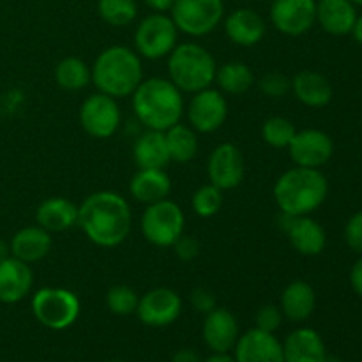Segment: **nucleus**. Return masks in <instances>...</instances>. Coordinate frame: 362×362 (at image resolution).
I'll list each match as a JSON object with an SVG mask.
<instances>
[{"mask_svg": "<svg viewBox=\"0 0 362 362\" xmlns=\"http://www.w3.org/2000/svg\"><path fill=\"white\" fill-rule=\"evenodd\" d=\"M350 2H352L354 6H362V0H350Z\"/></svg>", "mask_w": 362, "mask_h": 362, "instance_id": "obj_48", "label": "nucleus"}, {"mask_svg": "<svg viewBox=\"0 0 362 362\" xmlns=\"http://www.w3.org/2000/svg\"><path fill=\"white\" fill-rule=\"evenodd\" d=\"M262 2H265V0H262Z\"/></svg>", "mask_w": 362, "mask_h": 362, "instance_id": "obj_50", "label": "nucleus"}, {"mask_svg": "<svg viewBox=\"0 0 362 362\" xmlns=\"http://www.w3.org/2000/svg\"><path fill=\"white\" fill-rule=\"evenodd\" d=\"M34 285V272L30 265L7 257L0 262V303L16 304L30 293Z\"/></svg>", "mask_w": 362, "mask_h": 362, "instance_id": "obj_19", "label": "nucleus"}, {"mask_svg": "<svg viewBox=\"0 0 362 362\" xmlns=\"http://www.w3.org/2000/svg\"><path fill=\"white\" fill-rule=\"evenodd\" d=\"M350 34L354 35V39H356L359 45H362V16H357V20H356V23H354L352 32H350Z\"/></svg>", "mask_w": 362, "mask_h": 362, "instance_id": "obj_45", "label": "nucleus"}, {"mask_svg": "<svg viewBox=\"0 0 362 362\" xmlns=\"http://www.w3.org/2000/svg\"><path fill=\"white\" fill-rule=\"evenodd\" d=\"M204 362H237L235 357L228 356V354H214L212 352L211 357H207Z\"/></svg>", "mask_w": 362, "mask_h": 362, "instance_id": "obj_44", "label": "nucleus"}, {"mask_svg": "<svg viewBox=\"0 0 362 362\" xmlns=\"http://www.w3.org/2000/svg\"><path fill=\"white\" fill-rule=\"evenodd\" d=\"M35 223L49 233L66 232L78 225V205L64 197L46 198L35 211Z\"/></svg>", "mask_w": 362, "mask_h": 362, "instance_id": "obj_26", "label": "nucleus"}, {"mask_svg": "<svg viewBox=\"0 0 362 362\" xmlns=\"http://www.w3.org/2000/svg\"><path fill=\"white\" fill-rule=\"evenodd\" d=\"M286 151L296 166L320 170L334 154V141L320 129H303L297 131Z\"/></svg>", "mask_w": 362, "mask_h": 362, "instance_id": "obj_15", "label": "nucleus"}, {"mask_svg": "<svg viewBox=\"0 0 362 362\" xmlns=\"http://www.w3.org/2000/svg\"><path fill=\"white\" fill-rule=\"evenodd\" d=\"M283 322V313L279 310V306L276 304H265V306L258 308L257 315H255V324H257V329L265 332H272L274 334L279 329Z\"/></svg>", "mask_w": 362, "mask_h": 362, "instance_id": "obj_37", "label": "nucleus"}, {"mask_svg": "<svg viewBox=\"0 0 362 362\" xmlns=\"http://www.w3.org/2000/svg\"><path fill=\"white\" fill-rule=\"evenodd\" d=\"M315 308H317V293L310 283L296 279L285 286L279 300L283 318L300 324L313 315Z\"/></svg>", "mask_w": 362, "mask_h": 362, "instance_id": "obj_25", "label": "nucleus"}, {"mask_svg": "<svg viewBox=\"0 0 362 362\" xmlns=\"http://www.w3.org/2000/svg\"><path fill=\"white\" fill-rule=\"evenodd\" d=\"M133 159L138 168H166L170 165L163 131L145 129L133 144Z\"/></svg>", "mask_w": 362, "mask_h": 362, "instance_id": "obj_28", "label": "nucleus"}, {"mask_svg": "<svg viewBox=\"0 0 362 362\" xmlns=\"http://www.w3.org/2000/svg\"><path fill=\"white\" fill-rule=\"evenodd\" d=\"M325 356H327V350H325L324 339L315 329H296L283 341L285 362H324Z\"/></svg>", "mask_w": 362, "mask_h": 362, "instance_id": "obj_23", "label": "nucleus"}, {"mask_svg": "<svg viewBox=\"0 0 362 362\" xmlns=\"http://www.w3.org/2000/svg\"><path fill=\"white\" fill-rule=\"evenodd\" d=\"M80 124L85 133L98 140L112 138L122 124V112L115 98L94 92L80 106Z\"/></svg>", "mask_w": 362, "mask_h": 362, "instance_id": "obj_10", "label": "nucleus"}, {"mask_svg": "<svg viewBox=\"0 0 362 362\" xmlns=\"http://www.w3.org/2000/svg\"><path fill=\"white\" fill-rule=\"evenodd\" d=\"M55 81L67 92H78L92 83V71L80 57H66L55 66Z\"/></svg>", "mask_w": 362, "mask_h": 362, "instance_id": "obj_31", "label": "nucleus"}, {"mask_svg": "<svg viewBox=\"0 0 362 362\" xmlns=\"http://www.w3.org/2000/svg\"><path fill=\"white\" fill-rule=\"evenodd\" d=\"M173 23L180 34L204 37L212 34L225 20L223 0H175L170 9Z\"/></svg>", "mask_w": 362, "mask_h": 362, "instance_id": "obj_9", "label": "nucleus"}, {"mask_svg": "<svg viewBox=\"0 0 362 362\" xmlns=\"http://www.w3.org/2000/svg\"><path fill=\"white\" fill-rule=\"evenodd\" d=\"M186 228L184 211L173 200L156 202L145 205L140 219L141 235L148 244L156 247H172Z\"/></svg>", "mask_w": 362, "mask_h": 362, "instance_id": "obj_7", "label": "nucleus"}, {"mask_svg": "<svg viewBox=\"0 0 362 362\" xmlns=\"http://www.w3.org/2000/svg\"><path fill=\"white\" fill-rule=\"evenodd\" d=\"M92 83L110 98H131L144 80L141 57L127 46L113 45L103 49L90 66Z\"/></svg>", "mask_w": 362, "mask_h": 362, "instance_id": "obj_4", "label": "nucleus"}, {"mask_svg": "<svg viewBox=\"0 0 362 362\" xmlns=\"http://www.w3.org/2000/svg\"><path fill=\"white\" fill-rule=\"evenodd\" d=\"M297 129L286 117H271L262 126V140L272 148H288L290 141L296 136Z\"/></svg>", "mask_w": 362, "mask_h": 362, "instance_id": "obj_33", "label": "nucleus"}, {"mask_svg": "<svg viewBox=\"0 0 362 362\" xmlns=\"http://www.w3.org/2000/svg\"><path fill=\"white\" fill-rule=\"evenodd\" d=\"M214 83L218 85V90H221L226 95H243L251 90L257 80L251 71V67L246 62L240 60H232L223 66H218L216 69Z\"/></svg>", "mask_w": 362, "mask_h": 362, "instance_id": "obj_29", "label": "nucleus"}, {"mask_svg": "<svg viewBox=\"0 0 362 362\" xmlns=\"http://www.w3.org/2000/svg\"><path fill=\"white\" fill-rule=\"evenodd\" d=\"M271 23L288 37H299L317 23V0H272Z\"/></svg>", "mask_w": 362, "mask_h": 362, "instance_id": "obj_12", "label": "nucleus"}, {"mask_svg": "<svg viewBox=\"0 0 362 362\" xmlns=\"http://www.w3.org/2000/svg\"><path fill=\"white\" fill-rule=\"evenodd\" d=\"M166 148H168L170 161L186 163L193 161L198 152V133L189 126V124H175L170 129L165 131Z\"/></svg>", "mask_w": 362, "mask_h": 362, "instance_id": "obj_30", "label": "nucleus"}, {"mask_svg": "<svg viewBox=\"0 0 362 362\" xmlns=\"http://www.w3.org/2000/svg\"><path fill=\"white\" fill-rule=\"evenodd\" d=\"M186 117L189 126L197 133H216L226 122L228 101H226L225 94L218 88H204V90L191 94L186 108Z\"/></svg>", "mask_w": 362, "mask_h": 362, "instance_id": "obj_11", "label": "nucleus"}, {"mask_svg": "<svg viewBox=\"0 0 362 362\" xmlns=\"http://www.w3.org/2000/svg\"><path fill=\"white\" fill-rule=\"evenodd\" d=\"M292 92L308 108H324L332 99V85L325 74L304 69L292 78Z\"/></svg>", "mask_w": 362, "mask_h": 362, "instance_id": "obj_24", "label": "nucleus"}, {"mask_svg": "<svg viewBox=\"0 0 362 362\" xmlns=\"http://www.w3.org/2000/svg\"><path fill=\"white\" fill-rule=\"evenodd\" d=\"M258 90L265 95V98L271 99H281L292 90V80H290L286 74L278 73V71H271V73H265L264 76H260V80L257 81Z\"/></svg>", "mask_w": 362, "mask_h": 362, "instance_id": "obj_36", "label": "nucleus"}, {"mask_svg": "<svg viewBox=\"0 0 362 362\" xmlns=\"http://www.w3.org/2000/svg\"><path fill=\"white\" fill-rule=\"evenodd\" d=\"M134 313L147 327H166L177 322L182 313V299L175 290L158 286L140 297Z\"/></svg>", "mask_w": 362, "mask_h": 362, "instance_id": "obj_13", "label": "nucleus"}, {"mask_svg": "<svg viewBox=\"0 0 362 362\" xmlns=\"http://www.w3.org/2000/svg\"><path fill=\"white\" fill-rule=\"evenodd\" d=\"M189 300H191V306L204 315H207L209 311L218 308V300H216L214 292L209 290L207 286H197V288L191 292Z\"/></svg>", "mask_w": 362, "mask_h": 362, "instance_id": "obj_39", "label": "nucleus"}, {"mask_svg": "<svg viewBox=\"0 0 362 362\" xmlns=\"http://www.w3.org/2000/svg\"><path fill=\"white\" fill-rule=\"evenodd\" d=\"M209 182L214 184L221 191L235 189L240 186L246 175V166L240 148L235 144H219L211 152L207 161Z\"/></svg>", "mask_w": 362, "mask_h": 362, "instance_id": "obj_14", "label": "nucleus"}, {"mask_svg": "<svg viewBox=\"0 0 362 362\" xmlns=\"http://www.w3.org/2000/svg\"><path fill=\"white\" fill-rule=\"evenodd\" d=\"M223 27H225L226 37L233 45L243 46V48L260 45L267 34V25L262 14L250 7H239L232 11L223 20Z\"/></svg>", "mask_w": 362, "mask_h": 362, "instance_id": "obj_18", "label": "nucleus"}, {"mask_svg": "<svg viewBox=\"0 0 362 362\" xmlns=\"http://www.w3.org/2000/svg\"><path fill=\"white\" fill-rule=\"evenodd\" d=\"M172 362H204V361H202V357L198 356V352H194V350L182 349V350H177V352L173 354Z\"/></svg>", "mask_w": 362, "mask_h": 362, "instance_id": "obj_42", "label": "nucleus"}, {"mask_svg": "<svg viewBox=\"0 0 362 362\" xmlns=\"http://www.w3.org/2000/svg\"><path fill=\"white\" fill-rule=\"evenodd\" d=\"M237 362H285L283 357V343L272 332L250 329L239 336L235 346Z\"/></svg>", "mask_w": 362, "mask_h": 362, "instance_id": "obj_17", "label": "nucleus"}, {"mask_svg": "<svg viewBox=\"0 0 362 362\" xmlns=\"http://www.w3.org/2000/svg\"><path fill=\"white\" fill-rule=\"evenodd\" d=\"M172 247L175 251V257L182 262H193L200 255V243L194 237L184 235V233L175 240Z\"/></svg>", "mask_w": 362, "mask_h": 362, "instance_id": "obj_40", "label": "nucleus"}, {"mask_svg": "<svg viewBox=\"0 0 362 362\" xmlns=\"http://www.w3.org/2000/svg\"><path fill=\"white\" fill-rule=\"evenodd\" d=\"M7 257H11V247H9V244H7L6 240L0 239V262L6 260Z\"/></svg>", "mask_w": 362, "mask_h": 362, "instance_id": "obj_46", "label": "nucleus"}, {"mask_svg": "<svg viewBox=\"0 0 362 362\" xmlns=\"http://www.w3.org/2000/svg\"><path fill=\"white\" fill-rule=\"evenodd\" d=\"M345 243L346 246L357 255H362V211L350 216L345 225Z\"/></svg>", "mask_w": 362, "mask_h": 362, "instance_id": "obj_38", "label": "nucleus"}, {"mask_svg": "<svg viewBox=\"0 0 362 362\" xmlns=\"http://www.w3.org/2000/svg\"><path fill=\"white\" fill-rule=\"evenodd\" d=\"M357 11L350 0H317V23L331 35L352 32Z\"/></svg>", "mask_w": 362, "mask_h": 362, "instance_id": "obj_27", "label": "nucleus"}, {"mask_svg": "<svg viewBox=\"0 0 362 362\" xmlns=\"http://www.w3.org/2000/svg\"><path fill=\"white\" fill-rule=\"evenodd\" d=\"M283 232L286 233L293 250L303 257H317L325 250V244H327V233L324 226L315 221L311 216L290 218Z\"/></svg>", "mask_w": 362, "mask_h": 362, "instance_id": "obj_20", "label": "nucleus"}, {"mask_svg": "<svg viewBox=\"0 0 362 362\" xmlns=\"http://www.w3.org/2000/svg\"><path fill=\"white\" fill-rule=\"evenodd\" d=\"M52 246V233L39 225L25 226V228L18 230L9 243L11 257L18 258L28 265L48 257Z\"/></svg>", "mask_w": 362, "mask_h": 362, "instance_id": "obj_21", "label": "nucleus"}, {"mask_svg": "<svg viewBox=\"0 0 362 362\" xmlns=\"http://www.w3.org/2000/svg\"><path fill=\"white\" fill-rule=\"evenodd\" d=\"M324 362H343L341 359H339V357H336V356H325V359H324Z\"/></svg>", "mask_w": 362, "mask_h": 362, "instance_id": "obj_47", "label": "nucleus"}, {"mask_svg": "<svg viewBox=\"0 0 362 362\" xmlns=\"http://www.w3.org/2000/svg\"><path fill=\"white\" fill-rule=\"evenodd\" d=\"M144 4L152 13H168L173 4H175V0H144Z\"/></svg>", "mask_w": 362, "mask_h": 362, "instance_id": "obj_43", "label": "nucleus"}, {"mask_svg": "<svg viewBox=\"0 0 362 362\" xmlns=\"http://www.w3.org/2000/svg\"><path fill=\"white\" fill-rule=\"evenodd\" d=\"M106 362H122V361H106Z\"/></svg>", "mask_w": 362, "mask_h": 362, "instance_id": "obj_49", "label": "nucleus"}, {"mask_svg": "<svg viewBox=\"0 0 362 362\" xmlns=\"http://www.w3.org/2000/svg\"><path fill=\"white\" fill-rule=\"evenodd\" d=\"M179 28L166 13H151L141 18L134 30V52L141 59H166L179 45Z\"/></svg>", "mask_w": 362, "mask_h": 362, "instance_id": "obj_8", "label": "nucleus"}, {"mask_svg": "<svg viewBox=\"0 0 362 362\" xmlns=\"http://www.w3.org/2000/svg\"><path fill=\"white\" fill-rule=\"evenodd\" d=\"M350 285H352L354 292L362 297V255L359 257V260L354 264L352 271H350Z\"/></svg>", "mask_w": 362, "mask_h": 362, "instance_id": "obj_41", "label": "nucleus"}, {"mask_svg": "<svg viewBox=\"0 0 362 362\" xmlns=\"http://www.w3.org/2000/svg\"><path fill=\"white\" fill-rule=\"evenodd\" d=\"M223 193L225 191L216 187L214 184H205L194 191L193 198H191V207L200 218H212L223 209V202H225Z\"/></svg>", "mask_w": 362, "mask_h": 362, "instance_id": "obj_34", "label": "nucleus"}, {"mask_svg": "<svg viewBox=\"0 0 362 362\" xmlns=\"http://www.w3.org/2000/svg\"><path fill=\"white\" fill-rule=\"evenodd\" d=\"M239 324L235 315L226 308H214L209 311L202 325L204 343L214 354H228L239 339Z\"/></svg>", "mask_w": 362, "mask_h": 362, "instance_id": "obj_16", "label": "nucleus"}, {"mask_svg": "<svg viewBox=\"0 0 362 362\" xmlns=\"http://www.w3.org/2000/svg\"><path fill=\"white\" fill-rule=\"evenodd\" d=\"M172 191V180L165 168H138L129 180V194L144 205L166 200Z\"/></svg>", "mask_w": 362, "mask_h": 362, "instance_id": "obj_22", "label": "nucleus"}, {"mask_svg": "<svg viewBox=\"0 0 362 362\" xmlns=\"http://www.w3.org/2000/svg\"><path fill=\"white\" fill-rule=\"evenodd\" d=\"M32 313L35 320L52 331H64L78 320L81 303L73 290L62 286H45L32 296Z\"/></svg>", "mask_w": 362, "mask_h": 362, "instance_id": "obj_6", "label": "nucleus"}, {"mask_svg": "<svg viewBox=\"0 0 362 362\" xmlns=\"http://www.w3.org/2000/svg\"><path fill=\"white\" fill-rule=\"evenodd\" d=\"M131 106L145 129L163 131L179 124L184 115L182 92L168 78L152 76L141 80L131 94Z\"/></svg>", "mask_w": 362, "mask_h": 362, "instance_id": "obj_2", "label": "nucleus"}, {"mask_svg": "<svg viewBox=\"0 0 362 362\" xmlns=\"http://www.w3.org/2000/svg\"><path fill=\"white\" fill-rule=\"evenodd\" d=\"M92 244L117 247L129 237L133 211L117 191H95L78 205V225Z\"/></svg>", "mask_w": 362, "mask_h": 362, "instance_id": "obj_1", "label": "nucleus"}, {"mask_svg": "<svg viewBox=\"0 0 362 362\" xmlns=\"http://www.w3.org/2000/svg\"><path fill=\"white\" fill-rule=\"evenodd\" d=\"M166 59L168 80L182 94H194L214 83L218 64L212 53L198 42H180Z\"/></svg>", "mask_w": 362, "mask_h": 362, "instance_id": "obj_5", "label": "nucleus"}, {"mask_svg": "<svg viewBox=\"0 0 362 362\" xmlns=\"http://www.w3.org/2000/svg\"><path fill=\"white\" fill-rule=\"evenodd\" d=\"M329 194V182L317 168L293 166L278 177L272 197L279 212L297 218L310 216L324 205Z\"/></svg>", "mask_w": 362, "mask_h": 362, "instance_id": "obj_3", "label": "nucleus"}, {"mask_svg": "<svg viewBox=\"0 0 362 362\" xmlns=\"http://www.w3.org/2000/svg\"><path fill=\"white\" fill-rule=\"evenodd\" d=\"M98 13L112 27H127L138 16L136 0H98Z\"/></svg>", "mask_w": 362, "mask_h": 362, "instance_id": "obj_32", "label": "nucleus"}, {"mask_svg": "<svg viewBox=\"0 0 362 362\" xmlns=\"http://www.w3.org/2000/svg\"><path fill=\"white\" fill-rule=\"evenodd\" d=\"M138 293L127 285H115L106 292V308L119 317L133 315L138 308Z\"/></svg>", "mask_w": 362, "mask_h": 362, "instance_id": "obj_35", "label": "nucleus"}]
</instances>
